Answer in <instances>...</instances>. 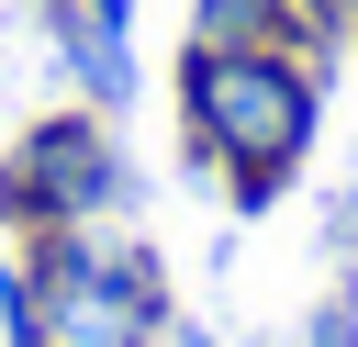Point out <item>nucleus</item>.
<instances>
[{
	"instance_id": "nucleus-10",
	"label": "nucleus",
	"mask_w": 358,
	"mask_h": 347,
	"mask_svg": "<svg viewBox=\"0 0 358 347\" xmlns=\"http://www.w3.org/2000/svg\"><path fill=\"white\" fill-rule=\"evenodd\" d=\"M347 56H358V22H347Z\"/></svg>"
},
{
	"instance_id": "nucleus-8",
	"label": "nucleus",
	"mask_w": 358,
	"mask_h": 347,
	"mask_svg": "<svg viewBox=\"0 0 358 347\" xmlns=\"http://www.w3.org/2000/svg\"><path fill=\"white\" fill-rule=\"evenodd\" d=\"M168 347H224V336H213V325H190V313H179V325H168Z\"/></svg>"
},
{
	"instance_id": "nucleus-3",
	"label": "nucleus",
	"mask_w": 358,
	"mask_h": 347,
	"mask_svg": "<svg viewBox=\"0 0 358 347\" xmlns=\"http://www.w3.org/2000/svg\"><path fill=\"white\" fill-rule=\"evenodd\" d=\"M123 190H134V168H123L112 112L67 101V112L22 123V134H11V157H0V235H11V246H34V235H67V224H112V213H123Z\"/></svg>"
},
{
	"instance_id": "nucleus-6",
	"label": "nucleus",
	"mask_w": 358,
	"mask_h": 347,
	"mask_svg": "<svg viewBox=\"0 0 358 347\" xmlns=\"http://www.w3.org/2000/svg\"><path fill=\"white\" fill-rule=\"evenodd\" d=\"M302 347H358V269L324 280V302L302 313Z\"/></svg>"
},
{
	"instance_id": "nucleus-7",
	"label": "nucleus",
	"mask_w": 358,
	"mask_h": 347,
	"mask_svg": "<svg viewBox=\"0 0 358 347\" xmlns=\"http://www.w3.org/2000/svg\"><path fill=\"white\" fill-rule=\"evenodd\" d=\"M324 246H336V269H358V179L324 201Z\"/></svg>"
},
{
	"instance_id": "nucleus-9",
	"label": "nucleus",
	"mask_w": 358,
	"mask_h": 347,
	"mask_svg": "<svg viewBox=\"0 0 358 347\" xmlns=\"http://www.w3.org/2000/svg\"><path fill=\"white\" fill-rule=\"evenodd\" d=\"M90 22H112V34H134V0H90Z\"/></svg>"
},
{
	"instance_id": "nucleus-5",
	"label": "nucleus",
	"mask_w": 358,
	"mask_h": 347,
	"mask_svg": "<svg viewBox=\"0 0 358 347\" xmlns=\"http://www.w3.org/2000/svg\"><path fill=\"white\" fill-rule=\"evenodd\" d=\"M0 347H45V280L22 269V246L0 257Z\"/></svg>"
},
{
	"instance_id": "nucleus-1",
	"label": "nucleus",
	"mask_w": 358,
	"mask_h": 347,
	"mask_svg": "<svg viewBox=\"0 0 358 347\" xmlns=\"http://www.w3.org/2000/svg\"><path fill=\"white\" fill-rule=\"evenodd\" d=\"M179 123L201 146V168H224L235 213H268L324 123V67L280 56V45H179Z\"/></svg>"
},
{
	"instance_id": "nucleus-4",
	"label": "nucleus",
	"mask_w": 358,
	"mask_h": 347,
	"mask_svg": "<svg viewBox=\"0 0 358 347\" xmlns=\"http://www.w3.org/2000/svg\"><path fill=\"white\" fill-rule=\"evenodd\" d=\"M190 45H280V56H313L302 0H190Z\"/></svg>"
},
{
	"instance_id": "nucleus-2",
	"label": "nucleus",
	"mask_w": 358,
	"mask_h": 347,
	"mask_svg": "<svg viewBox=\"0 0 358 347\" xmlns=\"http://www.w3.org/2000/svg\"><path fill=\"white\" fill-rule=\"evenodd\" d=\"M22 269L45 280V347H168V269L134 246V235H101V224H67V235H34Z\"/></svg>"
}]
</instances>
